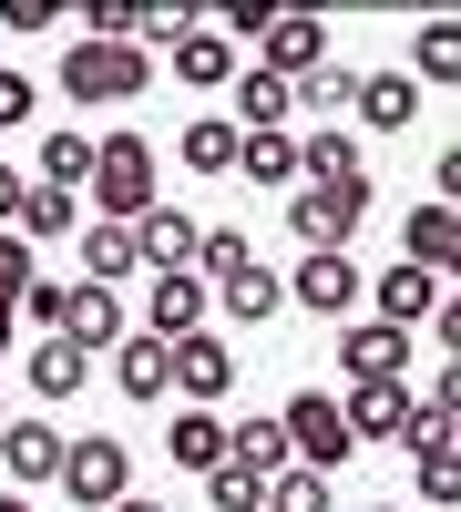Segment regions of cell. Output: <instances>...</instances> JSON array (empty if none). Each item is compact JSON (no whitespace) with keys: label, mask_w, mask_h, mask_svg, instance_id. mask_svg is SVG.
Wrapping results in <instances>:
<instances>
[{"label":"cell","mask_w":461,"mask_h":512,"mask_svg":"<svg viewBox=\"0 0 461 512\" xmlns=\"http://www.w3.org/2000/svg\"><path fill=\"white\" fill-rule=\"evenodd\" d=\"M277 431H287V461H298V472H339V461L359 451L349 441V420H339V400H328V390H287V410H277Z\"/></svg>","instance_id":"4"},{"label":"cell","mask_w":461,"mask_h":512,"mask_svg":"<svg viewBox=\"0 0 461 512\" xmlns=\"http://www.w3.org/2000/svg\"><path fill=\"white\" fill-rule=\"evenodd\" d=\"M175 164H185V175H236V123L226 113H195L175 134Z\"/></svg>","instance_id":"25"},{"label":"cell","mask_w":461,"mask_h":512,"mask_svg":"<svg viewBox=\"0 0 461 512\" xmlns=\"http://www.w3.org/2000/svg\"><path fill=\"white\" fill-rule=\"evenodd\" d=\"M267 21H277V11H267V0H236V11H226V41H257Z\"/></svg>","instance_id":"39"},{"label":"cell","mask_w":461,"mask_h":512,"mask_svg":"<svg viewBox=\"0 0 461 512\" xmlns=\"http://www.w3.org/2000/svg\"><path fill=\"white\" fill-rule=\"evenodd\" d=\"M164 461L205 482V472L226 461V420H216V410H175V420H164Z\"/></svg>","instance_id":"22"},{"label":"cell","mask_w":461,"mask_h":512,"mask_svg":"<svg viewBox=\"0 0 461 512\" xmlns=\"http://www.w3.org/2000/svg\"><path fill=\"white\" fill-rule=\"evenodd\" d=\"M339 379H410V328L359 318V328L339 338Z\"/></svg>","instance_id":"15"},{"label":"cell","mask_w":461,"mask_h":512,"mask_svg":"<svg viewBox=\"0 0 461 512\" xmlns=\"http://www.w3.org/2000/svg\"><path fill=\"white\" fill-rule=\"evenodd\" d=\"M0 512H31V492H0Z\"/></svg>","instance_id":"43"},{"label":"cell","mask_w":461,"mask_h":512,"mask_svg":"<svg viewBox=\"0 0 461 512\" xmlns=\"http://www.w3.org/2000/svg\"><path fill=\"white\" fill-rule=\"evenodd\" d=\"M0 431H11V400H0Z\"/></svg>","instance_id":"44"},{"label":"cell","mask_w":461,"mask_h":512,"mask_svg":"<svg viewBox=\"0 0 461 512\" xmlns=\"http://www.w3.org/2000/svg\"><path fill=\"white\" fill-rule=\"evenodd\" d=\"M410 482H421V502L451 512V502H461V461H410Z\"/></svg>","instance_id":"38"},{"label":"cell","mask_w":461,"mask_h":512,"mask_svg":"<svg viewBox=\"0 0 461 512\" xmlns=\"http://www.w3.org/2000/svg\"><path fill=\"white\" fill-rule=\"evenodd\" d=\"M31 277H41V267H31V246H21L11 226H0V297L21 308V297H31Z\"/></svg>","instance_id":"36"},{"label":"cell","mask_w":461,"mask_h":512,"mask_svg":"<svg viewBox=\"0 0 461 512\" xmlns=\"http://www.w3.org/2000/svg\"><path fill=\"white\" fill-rule=\"evenodd\" d=\"M175 390H185V410H216V400H236V349H226L216 328L175 338Z\"/></svg>","instance_id":"9"},{"label":"cell","mask_w":461,"mask_h":512,"mask_svg":"<svg viewBox=\"0 0 461 512\" xmlns=\"http://www.w3.org/2000/svg\"><path fill=\"white\" fill-rule=\"evenodd\" d=\"M31 72H11V62H0V134H21V123H31Z\"/></svg>","instance_id":"37"},{"label":"cell","mask_w":461,"mask_h":512,"mask_svg":"<svg viewBox=\"0 0 461 512\" xmlns=\"http://www.w3.org/2000/svg\"><path fill=\"white\" fill-rule=\"evenodd\" d=\"M62 492H72L82 512H113L123 492H134V451H123L113 431H82V441H62Z\"/></svg>","instance_id":"5"},{"label":"cell","mask_w":461,"mask_h":512,"mask_svg":"<svg viewBox=\"0 0 461 512\" xmlns=\"http://www.w3.org/2000/svg\"><path fill=\"white\" fill-rule=\"evenodd\" d=\"M185 31H205L195 0H154V11H134V52H175Z\"/></svg>","instance_id":"33"},{"label":"cell","mask_w":461,"mask_h":512,"mask_svg":"<svg viewBox=\"0 0 461 512\" xmlns=\"http://www.w3.org/2000/svg\"><path fill=\"white\" fill-rule=\"evenodd\" d=\"M31 185H52V195H82V185H93V134H41V164H31Z\"/></svg>","instance_id":"30"},{"label":"cell","mask_w":461,"mask_h":512,"mask_svg":"<svg viewBox=\"0 0 461 512\" xmlns=\"http://www.w3.org/2000/svg\"><path fill=\"white\" fill-rule=\"evenodd\" d=\"M205 308H216V297H205V277H195V267L154 277V328H144V338H164V349H175V338H195V328H205Z\"/></svg>","instance_id":"21"},{"label":"cell","mask_w":461,"mask_h":512,"mask_svg":"<svg viewBox=\"0 0 461 512\" xmlns=\"http://www.w3.org/2000/svg\"><path fill=\"white\" fill-rule=\"evenodd\" d=\"M144 82H154V52H134V41H72L62 52V103H82V113L134 103Z\"/></svg>","instance_id":"1"},{"label":"cell","mask_w":461,"mask_h":512,"mask_svg":"<svg viewBox=\"0 0 461 512\" xmlns=\"http://www.w3.org/2000/svg\"><path fill=\"white\" fill-rule=\"evenodd\" d=\"M11 338H21V308H11V297H0V349H11Z\"/></svg>","instance_id":"41"},{"label":"cell","mask_w":461,"mask_h":512,"mask_svg":"<svg viewBox=\"0 0 461 512\" xmlns=\"http://www.w3.org/2000/svg\"><path fill=\"white\" fill-rule=\"evenodd\" d=\"M339 420H349V441H400L410 431V379H349Z\"/></svg>","instance_id":"12"},{"label":"cell","mask_w":461,"mask_h":512,"mask_svg":"<svg viewBox=\"0 0 461 512\" xmlns=\"http://www.w3.org/2000/svg\"><path fill=\"white\" fill-rule=\"evenodd\" d=\"M369 308H380V328H431V308H451V277H431V267H380V287H359Z\"/></svg>","instance_id":"7"},{"label":"cell","mask_w":461,"mask_h":512,"mask_svg":"<svg viewBox=\"0 0 461 512\" xmlns=\"http://www.w3.org/2000/svg\"><path fill=\"white\" fill-rule=\"evenodd\" d=\"M205 502L216 512H267V482H246L236 461H216V472H205Z\"/></svg>","instance_id":"35"},{"label":"cell","mask_w":461,"mask_h":512,"mask_svg":"<svg viewBox=\"0 0 461 512\" xmlns=\"http://www.w3.org/2000/svg\"><path fill=\"white\" fill-rule=\"evenodd\" d=\"M287 226L308 256H349V236L369 226V185H287Z\"/></svg>","instance_id":"3"},{"label":"cell","mask_w":461,"mask_h":512,"mask_svg":"<svg viewBox=\"0 0 461 512\" xmlns=\"http://www.w3.org/2000/svg\"><path fill=\"white\" fill-rule=\"evenodd\" d=\"M226 461L246 482H277V472H298V461H287V431H277V410H246L236 431H226Z\"/></svg>","instance_id":"19"},{"label":"cell","mask_w":461,"mask_h":512,"mask_svg":"<svg viewBox=\"0 0 461 512\" xmlns=\"http://www.w3.org/2000/svg\"><path fill=\"white\" fill-rule=\"evenodd\" d=\"M52 338H72L82 359H113L123 338H134V318H123L113 287H62V328H52Z\"/></svg>","instance_id":"6"},{"label":"cell","mask_w":461,"mask_h":512,"mask_svg":"<svg viewBox=\"0 0 461 512\" xmlns=\"http://www.w3.org/2000/svg\"><path fill=\"white\" fill-rule=\"evenodd\" d=\"M349 113H359V134H410V123H421V82L410 72H359Z\"/></svg>","instance_id":"13"},{"label":"cell","mask_w":461,"mask_h":512,"mask_svg":"<svg viewBox=\"0 0 461 512\" xmlns=\"http://www.w3.org/2000/svg\"><path fill=\"white\" fill-rule=\"evenodd\" d=\"M287 113H298V103H287V82L277 72H257V62H236V134H287Z\"/></svg>","instance_id":"23"},{"label":"cell","mask_w":461,"mask_h":512,"mask_svg":"<svg viewBox=\"0 0 461 512\" xmlns=\"http://www.w3.org/2000/svg\"><path fill=\"white\" fill-rule=\"evenodd\" d=\"M11 236H21V246H62V236H82V195H52V185H31Z\"/></svg>","instance_id":"28"},{"label":"cell","mask_w":461,"mask_h":512,"mask_svg":"<svg viewBox=\"0 0 461 512\" xmlns=\"http://www.w3.org/2000/svg\"><path fill=\"white\" fill-rule=\"evenodd\" d=\"M123 236H134V267H154V277H175V267H195V236H205V226L185 216V205H164V195H154L144 216L123 226Z\"/></svg>","instance_id":"10"},{"label":"cell","mask_w":461,"mask_h":512,"mask_svg":"<svg viewBox=\"0 0 461 512\" xmlns=\"http://www.w3.org/2000/svg\"><path fill=\"white\" fill-rule=\"evenodd\" d=\"M257 72H277V82H308L318 62H328V21H308V11H277L267 31H257V52H246Z\"/></svg>","instance_id":"8"},{"label":"cell","mask_w":461,"mask_h":512,"mask_svg":"<svg viewBox=\"0 0 461 512\" xmlns=\"http://www.w3.org/2000/svg\"><path fill=\"white\" fill-rule=\"evenodd\" d=\"M82 287H123V277H134V236H123V226H103V216H82Z\"/></svg>","instance_id":"27"},{"label":"cell","mask_w":461,"mask_h":512,"mask_svg":"<svg viewBox=\"0 0 461 512\" xmlns=\"http://www.w3.org/2000/svg\"><path fill=\"white\" fill-rule=\"evenodd\" d=\"M410 82H461V31L451 21H421V41H410Z\"/></svg>","instance_id":"31"},{"label":"cell","mask_w":461,"mask_h":512,"mask_svg":"<svg viewBox=\"0 0 461 512\" xmlns=\"http://www.w3.org/2000/svg\"><path fill=\"white\" fill-rule=\"evenodd\" d=\"M21 195H31V175H21V164H0V226H21Z\"/></svg>","instance_id":"40"},{"label":"cell","mask_w":461,"mask_h":512,"mask_svg":"<svg viewBox=\"0 0 461 512\" xmlns=\"http://www.w3.org/2000/svg\"><path fill=\"white\" fill-rule=\"evenodd\" d=\"M380 512H400V502H380Z\"/></svg>","instance_id":"45"},{"label":"cell","mask_w":461,"mask_h":512,"mask_svg":"<svg viewBox=\"0 0 461 512\" xmlns=\"http://www.w3.org/2000/svg\"><path fill=\"white\" fill-rule=\"evenodd\" d=\"M287 287V308H308V318H349L359 308V267L349 256H298V277H277Z\"/></svg>","instance_id":"11"},{"label":"cell","mask_w":461,"mask_h":512,"mask_svg":"<svg viewBox=\"0 0 461 512\" xmlns=\"http://www.w3.org/2000/svg\"><path fill=\"white\" fill-rule=\"evenodd\" d=\"M267 512H339V492H328L318 472H277L267 482Z\"/></svg>","instance_id":"34"},{"label":"cell","mask_w":461,"mask_h":512,"mask_svg":"<svg viewBox=\"0 0 461 512\" xmlns=\"http://www.w3.org/2000/svg\"><path fill=\"white\" fill-rule=\"evenodd\" d=\"M205 297H216V308H226L236 328H267V318L287 308V287H277V277L257 267V256H246V267H236V277H216V287H205Z\"/></svg>","instance_id":"24"},{"label":"cell","mask_w":461,"mask_h":512,"mask_svg":"<svg viewBox=\"0 0 461 512\" xmlns=\"http://www.w3.org/2000/svg\"><path fill=\"white\" fill-rule=\"evenodd\" d=\"M298 185H369V154H359V134H339V123L298 134Z\"/></svg>","instance_id":"16"},{"label":"cell","mask_w":461,"mask_h":512,"mask_svg":"<svg viewBox=\"0 0 461 512\" xmlns=\"http://www.w3.org/2000/svg\"><path fill=\"white\" fill-rule=\"evenodd\" d=\"M236 62H246V52H236L226 31H185L175 52H164V72H175V82H195V93H226V82H236Z\"/></svg>","instance_id":"20"},{"label":"cell","mask_w":461,"mask_h":512,"mask_svg":"<svg viewBox=\"0 0 461 512\" xmlns=\"http://www.w3.org/2000/svg\"><path fill=\"white\" fill-rule=\"evenodd\" d=\"M451 256H461V205H421V216H400V267L451 277Z\"/></svg>","instance_id":"17"},{"label":"cell","mask_w":461,"mask_h":512,"mask_svg":"<svg viewBox=\"0 0 461 512\" xmlns=\"http://www.w3.org/2000/svg\"><path fill=\"white\" fill-rule=\"evenodd\" d=\"M93 216L103 226H134L154 205V134H93Z\"/></svg>","instance_id":"2"},{"label":"cell","mask_w":461,"mask_h":512,"mask_svg":"<svg viewBox=\"0 0 461 512\" xmlns=\"http://www.w3.org/2000/svg\"><path fill=\"white\" fill-rule=\"evenodd\" d=\"M72 390H93V359L72 338H41L31 349V400H72Z\"/></svg>","instance_id":"29"},{"label":"cell","mask_w":461,"mask_h":512,"mask_svg":"<svg viewBox=\"0 0 461 512\" xmlns=\"http://www.w3.org/2000/svg\"><path fill=\"white\" fill-rule=\"evenodd\" d=\"M113 512H164V502H144V492H123V502H113Z\"/></svg>","instance_id":"42"},{"label":"cell","mask_w":461,"mask_h":512,"mask_svg":"<svg viewBox=\"0 0 461 512\" xmlns=\"http://www.w3.org/2000/svg\"><path fill=\"white\" fill-rule=\"evenodd\" d=\"M349 93H359L349 62H318L308 82H287V103H298V113H349Z\"/></svg>","instance_id":"32"},{"label":"cell","mask_w":461,"mask_h":512,"mask_svg":"<svg viewBox=\"0 0 461 512\" xmlns=\"http://www.w3.org/2000/svg\"><path fill=\"white\" fill-rule=\"evenodd\" d=\"M236 175L287 195V185H298V134H236Z\"/></svg>","instance_id":"26"},{"label":"cell","mask_w":461,"mask_h":512,"mask_svg":"<svg viewBox=\"0 0 461 512\" xmlns=\"http://www.w3.org/2000/svg\"><path fill=\"white\" fill-rule=\"evenodd\" d=\"M0 472H11V492L62 482V431L52 420H11V431H0Z\"/></svg>","instance_id":"14"},{"label":"cell","mask_w":461,"mask_h":512,"mask_svg":"<svg viewBox=\"0 0 461 512\" xmlns=\"http://www.w3.org/2000/svg\"><path fill=\"white\" fill-rule=\"evenodd\" d=\"M113 390L154 410L164 390H175V349H164V338H144V328H134V338H123V349H113Z\"/></svg>","instance_id":"18"}]
</instances>
